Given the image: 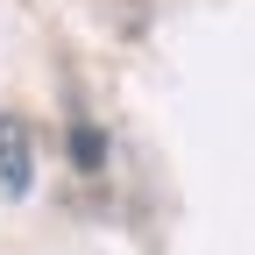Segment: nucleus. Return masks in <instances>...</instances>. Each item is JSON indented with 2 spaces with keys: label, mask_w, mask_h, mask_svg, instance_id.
Wrapping results in <instances>:
<instances>
[{
  "label": "nucleus",
  "mask_w": 255,
  "mask_h": 255,
  "mask_svg": "<svg viewBox=\"0 0 255 255\" xmlns=\"http://www.w3.org/2000/svg\"><path fill=\"white\" fill-rule=\"evenodd\" d=\"M36 191V128L14 107H0V199H28Z\"/></svg>",
  "instance_id": "f257e3e1"
},
{
  "label": "nucleus",
  "mask_w": 255,
  "mask_h": 255,
  "mask_svg": "<svg viewBox=\"0 0 255 255\" xmlns=\"http://www.w3.org/2000/svg\"><path fill=\"white\" fill-rule=\"evenodd\" d=\"M71 163H78V170H100V163H107V135L85 121L78 100H71Z\"/></svg>",
  "instance_id": "f03ea898"
}]
</instances>
